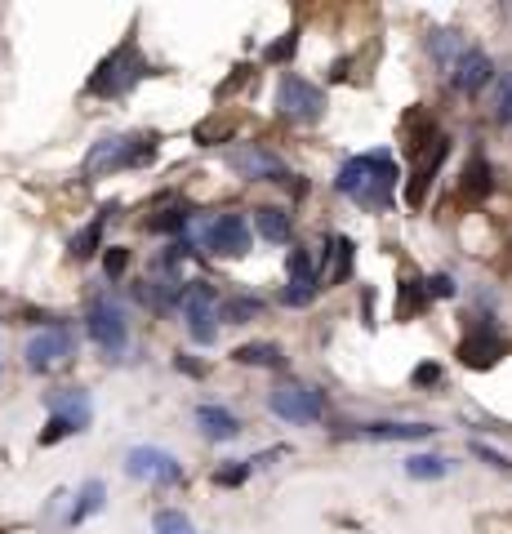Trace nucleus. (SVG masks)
Returning a JSON list of instances; mask_svg holds the SVG:
<instances>
[{"label":"nucleus","mask_w":512,"mask_h":534,"mask_svg":"<svg viewBox=\"0 0 512 534\" xmlns=\"http://www.w3.org/2000/svg\"><path fill=\"white\" fill-rule=\"evenodd\" d=\"M334 187L365 210H388L392 187H397V160H392V152H365V157L343 160Z\"/></svg>","instance_id":"f257e3e1"},{"label":"nucleus","mask_w":512,"mask_h":534,"mask_svg":"<svg viewBox=\"0 0 512 534\" xmlns=\"http://www.w3.org/2000/svg\"><path fill=\"white\" fill-rule=\"evenodd\" d=\"M143 76H152V62L139 53V41H134V36H125V41L99 62V72L90 76V94H99V99H125Z\"/></svg>","instance_id":"f03ea898"},{"label":"nucleus","mask_w":512,"mask_h":534,"mask_svg":"<svg viewBox=\"0 0 512 534\" xmlns=\"http://www.w3.org/2000/svg\"><path fill=\"white\" fill-rule=\"evenodd\" d=\"M156 157L152 138H139V134H116V138H99L85 157V178H102V174H116V169H139Z\"/></svg>","instance_id":"7ed1b4c3"},{"label":"nucleus","mask_w":512,"mask_h":534,"mask_svg":"<svg viewBox=\"0 0 512 534\" xmlns=\"http://www.w3.org/2000/svg\"><path fill=\"white\" fill-rule=\"evenodd\" d=\"M276 107H281V116H285V120L316 125V120L325 116V94H321L312 81L295 76V72H285V76H281V85H276Z\"/></svg>","instance_id":"20e7f679"},{"label":"nucleus","mask_w":512,"mask_h":534,"mask_svg":"<svg viewBox=\"0 0 512 534\" xmlns=\"http://www.w3.org/2000/svg\"><path fill=\"white\" fill-rule=\"evenodd\" d=\"M85 329H90V339L99 343L107 357H121L125 348H130V325H125V312L111 303V299H90V308H85Z\"/></svg>","instance_id":"39448f33"},{"label":"nucleus","mask_w":512,"mask_h":534,"mask_svg":"<svg viewBox=\"0 0 512 534\" xmlns=\"http://www.w3.org/2000/svg\"><path fill=\"white\" fill-rule=\"evenodd\" d=\"M223 160H227L232 174L246 178V183H290L285 160L276 157L272 148H263V143H241V148H232Z\"/></svg>","instance_id":"423d86ee"},{"label":"nucleus","mask_w":512,"mask_h":534,"mask_svg":"<svg viewBox=\"0 0 512 534\" xmlns=\"http://www.w3.org/2000/svg\"><path fill=\"white\" fill-rule=\"evenodd\" d=\"M218 290L214 285H205V281H192L188 290H183V320H188V334L197 339V343H214L218 339Z\"/></svg>","instance_id":"0eeeda50"},{"label":"nucleus","mask_w":512,"mask_h":534,"mask_svg":"<svg viewBox=\"0 0 512 534\" xmlns=\"http://www.w3.org/2000/svg\"><path fill=\"white\" fill-rule=\"evenodd\" d=\"M23 357H27L32 370L45 374V370H53V366H63L67 357H76V334H72L63 320H53V325H45L36 339H27Z\"/></svg>","instance_id":"6e6552de"},{"label":"nucleus","mask_w":512,"mask_h":534,"mask_svg":"<svg viewBox=\"0 0 512 534\" xmlns=\"http://www.w3.org/2000/svg\"><path fill=\"white\" fill-rule=\"evenodd\" d=\"M272 415L285 424H316L325 415V396L307 383H285L272 392Z\"/></svg>","instance_id":"1a4fd4ad"},{"label":"nucleus","mask_w":512,"mask_h":534,"mask_svg":"<svg viewBox=\"0 0 512 534\" xmlns=\"http://www.w3.org/2000/svg\"><path fill=\"white\" fill-rule=\"evenodd\" d=\"M205 250L218 259H241L250 254V218L246 214H218L205 227Z\"/></svg>","instance_id":"9d476101"},{"label":"nucleus","mask_w":512,"mask_h":534,"mask_svg":"<svg viewBox=\"0 0 512 534\" xmlns=\"http://www.w3.org/2000/svg\"><path fill=\"white\" fill-rule=\"evenodd\" d=\"M125 472H130L134 481H160V485H179V481H183L179 459L165 454V450H156V445H139V450H130Z\"/></svg>","instance_id":"9b49d317"},{"label":"nucleus","mask_w":512,"mask_h":534,"mask_svg":"<svg viewBox=\"0 0 512 534\" xmlns=\"http://www.w3.org/2000/svg\"><path fill=\"white\" fill-rule=\"evenodd\" d=\"M508 352V343L495 334V325H481V329H472L468 339L459 343V361L468 370H490V366H499V357Z\"/></svg>","instance_id":"f8f14e48"},{"label":"nucleus","mask_w":512,"mask_h":534,"mask_svg":"<svg viewBox=\"0 0 512 534\" xmlns=\"http://www.w3.org/2000/svg\"><path fill=\"white\" fill-rule=\"evenodd\" d=\"M446 152H450V138H432L423 152H419V165H414V174H410V183H406V201L410 205H423V196H428V183L437 178V169H441V160H446Z\"/></svg>","instance_id":"ddd939ff"},{"label":"nucleus","mask_w":512,"mask_h":534,"mask_svg":"<svg viewBox=\"0 0 512 534\" xmlns=\"http://www.w3.org/2000/svg\"><path fill=\"white\" fill-rule=\"evenodd\" d=\"M490 76H495V62H490V53H481V50H463V58L450 67V85H455L459 94L486 90Z\"/></svg>","instance_id":"4468645a"},{"label":"nucleus","mask_w":512,"mask_h":534,"mask_svg":"<svg viewBox=\"0 0 512 534\" xmlns=\"http://www.w3.org/2000/svg\"><path fill=\"white\" fill-rule=\"evenodd\" d=\"M50 410L58 424H67L72 432H85L90 419H94V405H90V392H81V387H67V392H58L50 396Z\"/></svg>","instance_id":"2eb2a0df"},{"label":"nucleus","mask_w":512,"mask_h":534,"mask_svg":"<svg viewBox=\"0 0 512 534\" xmlns=\"http://www.w3.org/2000/svg\"><path fill=\"white\" fill-rule=\"evenodd\" d=\"M197 424L209 441H237L241 436V419L232 415V410H223V405H201L197 410Z\"/></svg>","instance_id":"dca6fc26"},{"label":"nucleus","mask_w":512,"mask_h":534,"mask_svg":"<svg viewBox=\"0 0 512 534\" xmlns=\"http://www.w3.org/2000/svg\"><path fill=\"white\" fill-rule=\"evenodd\" d=\"M353 254H357V245H353L348 236H330V241H325V250H321V263L330 259L325 285H339V281H348V272H353Z\"/></svg>","instance_id":"f3484780"},{"label":"nucleus","mask_w":512,"mask_h":534,"mask_svg":"<svg viewBox=\"0 0 512 534\" xmlns=\"http://www.w3.org/2000/svg\"><path fill=\"white\" fill-rule=\"evenodd\" d=\"M255 232L263 236V241H272V245H285L290 241V232H295V223H290V214L276 210V205H263V210H255Z\"/></svg>","instance_id":"a211bd4d"},{"label":"nucleus","mask_w":512,"mask_h":534,"mask_svg":"<svg viewBox=\"0 0 512 534\" xmlns=\"http://www.w3.org/2000/svg\"><path fill=\"white\" fill-rule=\"evenodd\" d=\"M183 281H143L139 285V299L152 308V312H169L174 303H183Z\"/></svg>","instance_id":"6ab92c4d"},{"label":"nucleus","mask_w":512,"mask_h":534,"mask_svg":"<svg viewBox=\"0 0 512 534\" xmlns=\"http://www.w3.org/2000/svg\"><path fill=\"white\" fill-rule=\"evenodd\" d=\"M357 436H370V441H423L432 436L428 424H370V427H357Z\"/></svg>","instance_id":"aec40b11"},{"label":"nucleus","mask_w":512,"mask_h":534,"mask_svg":"<svg viewBox=\"0 0 512 534\" xmlns=\"http://www.w3.org/2000/svg\"><path fill=\"white\" fill-rule=\"evenodd\" d=\"M107 218H111V205H107V210H99V218H94L85 232H76V236H72V245H67V250H72V259H76V263H85V259H94V254H99L102 223H107Z\"/></svg>","instance_id":"412c9836"},{"label":"nucleus","mask_w":512,"mask_h":534,"mask_svg":"<svg viewBox=\"0 0 512 534\" xmlns=\"http://www.w3.org/2000/svg\"><path fill=\"white\" fill-rule=\"evenodd\" d=\"M102 503H107L102 481H85V485H81V494H76V503H72V512H67V526H81L85 517L102 512Z\"/></svg>","instance_id":"4be33fe9"},{"label":"nucleus","mask_w":512,"mask_h":534,"mask_svg":"<svg viewBox=\"0 0 512 534\" xmlns=\"http://www.w3.org/2000/svg\"><path fill=\"white\" fill-rule=\"evenodd\" d=\"M490 187H495V178H490V165L481 157H472L463 165V196H472V201H481V196H490Z\"/></svg>","instance_id":"5701e85b"},{"label":"nucleus","mask_w":512,"mask_h":534,"mask_svg":"<svg viewBox=\"0 0 512 534\" xmlns=\"http://www.w3.org/2000/svg\"><path fill=\"white\" fill-rule=\"evenodd\" d=\"M263 312V303H258L255 294H237V299H223L218 303V317L227 320V325H246V320H255Z\"/></svg>","instance_id":"b1692460"},{"label":"nucleus","mask_w":512,"mask_h":534,"mask_svg":"<svg viewBox=\"0 0 512 534\" xmlns=\"http://www.w3.org/2000/svg\"><path fill=\"white\" fill-rule=\"evenodd\" d=\"M428 53H432L441 67H455V62L463 58L459 32H432V36H428Z\"/></svg>","instance_id":"393cba45"},{"label":"nucleus","mask_w":512,"mask_h":534,"mask_svg":"<svg viewBox=\"0 0 512 534\" xmlns=\"http://www.w3.org/2000/svg\"><path fill=\"white\" fill-rule=\"evenodd\" d=\"M237 361H241V366H263V370H276L285 357H281V348H276V343H246V348H237Z\"/></svg>","instance_id":"a878e982"},{"label":"nucleus","mask_w":512,"mask_h":534,"mask_svg":"<svg viewBox=\"0 0 512 534\" xmlns=\"http://www.w3.org/2000/svg\"><path fill=\"white\" fill-rule=\"evenodd\" d=\"M450 472V459H441V454H414L406 459V477L414 481H441Z\"/></svg>","instance_id":"bb28decb"},{"label":"nucleus","mask_w":512,"mask_h":534,"mask_svg":"<svg viewBox=\"0 0 512 534\" xmlns=\"http://www.w3.org/2000/svg\"><path fill=\"white\" fill-rule=\"evenodd\" d=\"M428 303V290L419 285V281H401V303H397V317H410V312H419Z\"/></svg>","instance_id":"cd10ccee"},{"label":"nucleus","mask_w":512,"mask_h":534,"mask_svg":"<svg viewBox=\"0 0 512 534\" xmlns=\"http://www.w3.org/2000/svg\"><path fill=\"white\" fill-rule=\"evenodd\" d=\"M295 50H299V32L290 27L281 41H272V45L263 50V58H267V62H285V58H295Z\"/></svg>","instance_id":"c85d7f7f"},{"label":"nucleus","mask_w":512,"mask_h":534,"mask_svg":"<svg viewBox=\"0 0 512 534\" xmlns=\"http://www.w3.org/2000/svg\"><path fill=\"white\" fill-rule=\"evenodd\" d=\"M290 281H307V285H316V263H312L307 250H290Z\"/></svg>","instance_id":"c756f323"},{"label":"nucleus","mask_w":512,"mask_h":534,"mask_svg":"<svg viewBox=\"0 0 512 534\" xmlns=\"http://www.w3.org/2000/svg\"><path fill=\"white\" fill-rule=\"evenodd\" d=\"M156 534H192V521L183 512L165 508V512H156Z\"/></svg>","instance_id":"7c9ffc66"},{"label":"nucleus","mask_w":512,"mask_h":534,"mask_svg":"<svg viewBox=\"0 0 512 534\" xmlns=\"http://www.w3.org/2000/svg\"><path fill=\"white\" fill-rule=\"evenodd\" d=\"M188 223H192V210H165V214H156L148 227L152 232H183Z\"/></svg>","instance_id":"2f4dec72"},{"label":"nucleus","mask_w":512,"mask_h":534,"mask_svg":"<svg viewBox=\"0 0 512 534\" xmlns=\"http://www.w3.org/2000/svg\"><path fill=\"white\" fill-rule=\"evenodd\" d=\"M125 267H130V250L111 245V250L102 254V272H107V281H121V276H125Z\"/></svg>","instance_id":"473e14b6"},{"label":"nucleus","mask_w":512,"mask_h":534,"mask_svg":"<svg viewBox=\"0 0 512 534\" xmlns=\"http://www.w3.org/2000/svg\"><path fill=\"white\" fill-rule=\"evenodd\" d=\"M281 299H285V303H290V308H307V303H312V299H316V285H307V281H290V285H285V294H281Z\"/></svg>","instance_id":"72a5a7b5"},{"label":"nucleus","mask_w":512,"mask_h":534,"mask_svg":"<svg viewBox=\"0 0 512 534\" xmlns=\"http://www.w3.org/2000/svg\"><path fill=\"white\" fill-rule=\"evenodd\" d=\"M472 454H477V459H486V463H490V468H499V472H512V459H508V454L490 450L486 441H472Z\"/></svg>","instance_id":"f704fd0d"},{"label":"nucleus","mask_w":512,"mask_h":534,"mask_svg":"<svg viewBox=\"0 0 512 534\" xmlns=\"http://www.w3.org/2000/svg\"><path fill=\"white\" fill-rule=\"evenodd\" d=\"M250 472H255L250 463H232V468H218V472H214V485H241V481L250 477Z\"/></svg>","instance_id":"c9c22d12"},{"label":"nucleus","mask_w":512,"mask_h":534,"mask_svg":"<svg viewBox=\"0 0 512 534\" xmlns=\"http://www.w3.org/2000/svg\"><path fill=\"white\" fill-rule=\"evenodd\" d=\"M495 120H504V125H512V76L499 85V99H495Z\"/></svg>","instance_id":"e433bc0d"},{"label":"nucleus","mask_w":512,"mask_h":534,"mask_svg":"<svg viewBox=\"0 0 512 534\" xmlns=\"http://www.w3.org/2000/svg\"><path fill=\"white\" fill-rule=\"evenodd\" d=\"M428 299H455V281L450 276H428Z\"/></svg>","instance_id":"4c0bfd02"},{"label":"nucleus","mask_w":512,"mask_h":534,"mask_svg":"<svg viewBox=\"0 0 512 534\" xmlns=\"http://www.w3.org/2000/svg\"><path fill=\"white\" fill-rule=\"evenodd\" d=\"M441 378V366H419L414 370V383H437Z\"/></svg>","instance_id":"58836bf2"},{"label":"nucleus","mask_w":512,"mask_h":534,"mask_svg":"<svg viewBox=\"0 0 512 534\" xmlns=\"http://www.w3.org/2000/svg\"><path fill=\"white\" fill-rule=\"evenodd\" d=\"M174 370H183V374H197V378H201V366H197V361H192V357H174Z\"/></svg>","instance_id":"ea45409f"}]
</instances>
